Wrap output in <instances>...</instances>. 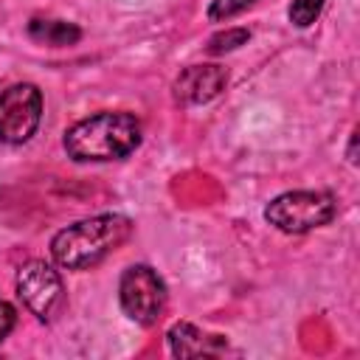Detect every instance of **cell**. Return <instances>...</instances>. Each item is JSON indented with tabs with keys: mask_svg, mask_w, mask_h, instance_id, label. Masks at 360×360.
<instances>
[{
	"mask_svg": "<svg viewBox=\"0 0 360 360\" xmlns=\"http://www.w3.org/2000/svg\"><path fill=\"white\" fill-rule=\"evenodd\" d=\"M166 340H169V352L174 357H214V354L228 352V338L208 335L188 321L172 323L166 332Z\"/></svg>",
	"mask_w": 360,
	"mask_h": 360,
	"instance_id": "8",
	"label": "cell"
},
{
	"mask_svg": "<svg viewBox=\"0 0 360 360\" xmlns=\"http://www.w3.org/2000/svg\"><path fill=\"white\" fill-rule=\"evenodd\" d=\"M132 236V219L124 214H96L79 219L51 239V259L62 270H87L118 250Z\"/></svg>",
	"mask_w": 360,
	"mask_h": 360,
	"instance_id": "2",
	"label": "cell"
},
{
	"mask_svg": "<svg viewBox=\"0 0 360 360\" xmlns=\"http://www.w3.org/2000/svg\"><path fill=\"white\" fill-rule=\"evenodd\" d=\"M256 0H211L208 3V20L211 22H222L231 20L236 14H242L245 8H250Z\"/></svg>",
	"mask_w": 360,
	"mask_h": 360,
	"instance_id": "12",
	"label": "cell"
},
{
	"mask_svg": "<svg viewBox=\"0 0 360 360\" xmlns=\"http://www.w3.org/2000/svg\"><path fill=\"white\" fill-rule=\"evenodd\" d=\"M228 84V70L222 65H188L180 70V76L174 79L172 90H174V98L186 107H194V104H208L214 101Z\"/></svg>",
	"mask_w": 360,
	"mask_h": 360,
	"instance_id": "7",
	"label": "cell"
},
{
	"mask_svg": "<svg viewBox=\"0 0 360 360\" xmlns=\"http://www.w3.org/2000/svg\"><path fill=\"white\" fill-rule=\"evenodd\" d=\"M169 301L166 281L149 264H129L118 278V304L124 315L141 326L158 323Z\"/></svg>",
	"mask_w": 360,
	"mask_h": 360,
	"instance_id": "4",
	"label": "cell"
},
{
	"mask_svg": "<svg viewBox=\"0 0 360 360\" xmlns=\"http://www.w3.org/2000/svg\"><path fill=\"white\" fill-rule=\"evenodd\" d=\"M42 121V93L31 82H17L0 90V141L20 146L31 141Z\"/></svg>",
	"mask_w": 360,
	"mask_h": 360,
	"instance_id": "6",
	"label": "cell"
},
{
	"mask_svg": "<svg viewBox=\"0 0 360 360\" xmlns=\"http://www.w3.org/2000/svg\"><path fill=\"white\" fill-rule=\"evenodd\" d=\"M338 217V200L323 188H295L264 205V222L281 233H309Z\"/></svg>",
	"mask_w": 360,
	"mask_h": 360,
	"instance_id": "3",
	"label": "cell"
},
{
	"mask_svg": "<svg viewBox=\"0 0 360 360\" xmlns=\"http://www.w3.org/2000/svg\"><path fill=\"white\" fill-rule=\"evenodd\" d=\"M14 326H17V309H14L8 301L0 298V343L11 335Z\"/></svg>",
	"mask_w": 360,
	"mask_h": 360,
	"instance_id": "13",
	"label": "cell"
},
{
	"mask_svg": "<svg viewBox=\"0 0 360 360\" xmlns=\"http://www.w3.org/2000/svg\"><path fill=\"white\" fill-rule=\"evenodd\" d=\"M25 31L34 42L51 45V48H68V45H76L82 39V28L76 22L53 20V17H34Z\"/></svg>",
	"mask_w": 360,
	"mask_h": 360,
	"instance_id": "9",
	"label": "cell"
},
{
	"mask_svg": "<svg viewBox=\"0 0 360 360\" xmlns=\"http://www.w3.org/2000/svg\"><path fill=\"white\" fill-rule=\"evenodd\" d=\"M143 127L127 110H104L65 129L62 146L76 163H107L132 155L141 146Z\"/></svg>",
	"mask_w": 360,
	"mask_h": 360,
	"instance_id": "1",
	"label": "cell"
},
{
	"mask_svg": "<svg viewBox=\"0 0 360 360\" xmlns=\"http://www.w3.org/2000/svg\"><path fill=\"white\" fill-rule=\"evenodd\" d=\"M14 290H17V298L22 301V307L37 321L51 323L65 307L62 276L53 264L42 262V259H31V262L20 264V270L14 276Z\"/></svg>",
	"mask_w": 360,
	"mask_h": 360,
	"instance_id": "5",
	"label": "cell"
},
{
	"mask_svg": "<svg viewBox=\"0 0 360 360\" xmlns=\"http://www.w3.org/2000/svg\"><path fill=\"white\" fill-rule=\"evenodd\" d=\"M346 158H349V163H352V166L357 163V129H352V138H349V149H346Z\"/></svg>",
	"mask_w": 360,
	"mask_h": 360,
	"instance_id": "14",
	"label": "cell"
},
{
	"mask_svg": "<svg viewBox=\"0 0 360 360\" xmlns=\"http://www.w3.org/2000/svg\"><path fill=\"white\" fill-rule=\"evenodd\" d=\"M248 39H250V31H248V28H228V31L214 34V37L208 39L205 51H208L211 56H222V53L236 51V48H239V45H245Z\"/></svg>",
	"mask_w": 360,
	"mask_h": 360,
	"instance_id": "10",
	"label": "cell"
},
{
	"mask_svg": "<svg viewBox=\"0 0 360 360\" xmlns=\"http://www.w3.org/2000/svg\"><path fill=\"white\" fill-rule=\"evenodd\" d=\"M323 6H326V0H292L287 8V17L295 28H309L321 17Z\"/></svg>",
	"mask_w": 360,
	"mask_h": 360,
	"instance_id": "11",
	"label": "cell"
}]
</instances>
